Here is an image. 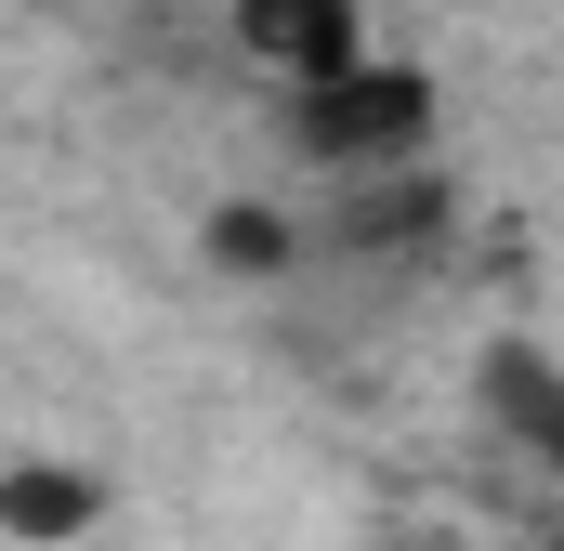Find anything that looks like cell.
<instances>
[{"label":"cell","instance_id":"6","mask_svg":"<svg viewBox=\"0 0 564 551\" xmlns=\"http://www.w3.org/2000/svg\"><path fill=\"white\" fill-rule=\"evenodd\" d=\"M210 263H224V276H289V263H302V224L224 197V210H210Z\"/></svg>","mask_w":564,"mask_h":551},{"label":"cell","instance_id":"4","mask_svg":"<svg viewBox=\"0 0 564 551\" xmlns=\"http://www.w3.org/2000/svg\"><path fill=\"white\" fill-rule=\"evenodd\" d=\"M486 420H499L539 473H564V368L539 342H499V355H486Z\"/></svg>","mask_w":564,"mask_h":551},{"label":"cell","instance_id":"2","mask_svg":"<svg viewBox=\"0 0 564 551\" xmlns=\"http://www.w3.org/2000/svg\"><path fill=\"white\" fill-rule=\"evenodd\" d=\"M237 40H250V66H276L289 93H315V79L368 66V26H355V0H237Z\"/></svg>","mask_w":564,"mask_h":551},{"label":"cell","instance_id":"5","mask_svg":"<svg viewBox=\"0 0 564 551\" xmlns=\"http://www.w3.org/2000/svg\"><path fill=\"white\" fill-rule=\"evenodd\" d=\"M93 512H106V486L66 473V460H13V473H0V539H26V551L93 539Z\"/></svg>","mask_w":564,"mask_h":551},{"label":"cell","instance_id":"1","mask_svg":"<svg viewBox=\"0 0 564 551\" xmlns=\"http://www.w3.org/2000/svg\"><path fill=\"white\" fill-rule=\"evenodd\" d=\"M289 144L315 158V171H421L433 144V79L421 66H341V79H315V93H289Z\"/></svg>","mask_w":564,"mask_h":551},{"label":"cell","instance_id":"3","mask_svg":"<svg viewBox=\"0 0 564 551\" xmlns=\"http://www.w3.org/2000/svg\"><path fill=\"white\" fill-rule=\"evenodd\" d=\"M433 237H446L433 171H355V197L328 210V250H433Z\"/></svg>","mask_w":564,"mask_h":551}]
</instances>
